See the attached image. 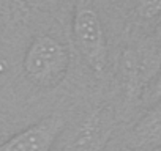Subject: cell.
Returning a JSON list of instances; mask_svg holds the SVG:
<instances>
[{"label": "cell", "mask_w": 161, "mask_h": 151, "mask_svg": "<svg viewBox=\"0 0 161 151\" xmlns=\"http://www.w3.org/2000/svg\"><path fill=\"white\" fill-rule=\"evenodd\" d=\"M156 79H155V85L152 88V98L156 99V102L161 99V66L158 68V72L155 74Z\"/></svg>", "instance_id": "obj_8"}, {"label": "cell", "mask_w": 161, "mask_h": 151, "mask_svg": "<svg viewBox=\"0 0 161 151\" xmlns=\"http://www.w3.org/2000/svg\"><path fill=\"white\" fill-rule=\"evenodd\" d=\"M136 11L139 18L152 21L161 13V0H136Z\"/></svg>", "instance_id": "obj_7"}, {"label": "cell", "mask_w": 161, "mask_h": 151, "mask_svg": "<svg viewBox=\"0 0 161 151\" xmlns=\"http://www.w3.org/2000/svg\"><path fill=\"white\" fill-rule=\"evenodd\" d=\"M65 126L66 120L62 115H47L5 140L0 151H52Z\"/></svg>", "instance_id": "obj_4"}, {"label": "cell", "mask_w": 161, "mask_h": 151, "mask_svg": "<svg viewBox=\"0 0 161 151\" xmlns=\"http://www.w3.org/2000/svg\"><path fill=\"white\" fill-rule=\"evenodd\" d=\"M114 124V110L106 106L97 107L80 120L58 151H106Z\"/></svg>", "instance_id": "obj_3"}, {"label": "cell", "mask_w": 161, "mask_h": 151, "mask_svg": "<svg viewBox=\"0 0 161 151\" xmlns=\"http://www.w3.org/2000/svg\"><path fill=\"white\" fill-rule=\"evenodd\" d=\"M158 63L150 55H141L136 50H125L120 60V79L128 96L137 95L145 82L158 72Z\"/></svg>", "instance_id": "obj_5"}, {"label": "cell", "mask_w": 161, "mask_h": 151, "mask_svg": "<svg viewBox=\"0 0 161 151\" xmlns=\"http://www.w3.org/2000/svg\"><path fill=\"white\" fill-rule=\"evenodd\" d=\"M69 52L54 36H35L24 57V74L36 87L51 90L57 87L68 71Z\"/></svg>", "instance_id": "obj_1"}, {"label": "cell", "mask_w": 161, "mask_h": 151, "mask_svg": "<svg viewBox=\"0 0 161 151\" xmlns=\"http://www.w3.org/2000/svg\"><path fill=\"white\" fill-rule=\"evenodd\" d=\"M73 35L86 65L97 76H103L109 57L108 38L103 22L90 0H77L73 16Z\"/></svg>", "instance_id": "obj_2"}, {"label": "cell", "mask_w": 161, "mask_h": 151, "mask_svg": "<svg viewBox=\"0 0 161 151\" xmlns=\"http://www.w3.org/2000/svg\"><path fill=\"white\" fill-rule=\"evenodd\" d=\"M133 142L139 146L161 142V99L136 123Z\"/></svg>", "instance_id": "obj_6"}, {"label": "cell", "mask_w": 161, "mask_h": 151, "mask_svg": "<svg viewBox=\"0 0 161 151\" xmlns=\"http://www.w3.org/2000/svg\"><path fill=\"white\" fill-rule=\"evenodd\" d=\"M49 2H52V0H27V3L33 8H41V7L47 5Z\"/></svg>", "instance_id": "obj_9"}, {"label": "cell", "mask_w": 161, "mask_h": 151, "mask_svg": "<svg viewBox=\"0 0 161 151\" xmlns=\"http://www.w3.org/2000/svg\"><path fill=\"white\" fill-rule=\"evenodd\" d=\"M156 44H158V49H159V54H161V25L156 29Z\"/></svg>", "instance_id": "obj_10"}]
</instances>
